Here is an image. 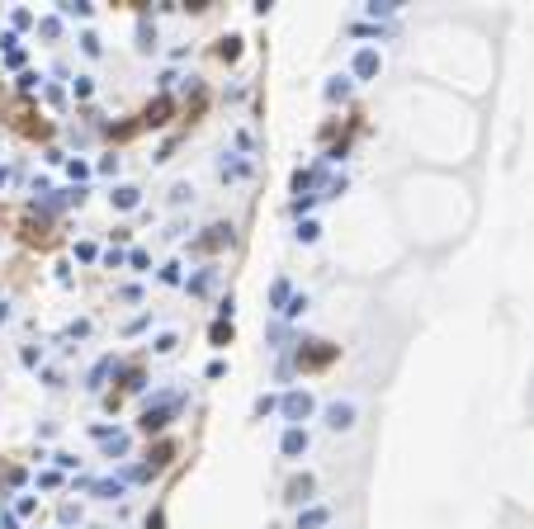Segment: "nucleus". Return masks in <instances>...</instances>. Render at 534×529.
<instances>
[{
    "label": "nucleus",
    "mask_w": 534,
    "mask_h": 529,
    "mask_svg": "<svg viewBox=\"0 0 534 529\" xmlns=\"http://www.w3.org/2000/svg\"><path fill=\"white\" fill-rule=\"evenodd\" d=\"M175 411H180V397H175V392H161L157 402L138 416V430H142V435H161V430L175 420Z\"/></svg>",
    "instance_id": "1"
},
{
    "label": "nucleus",
    "mask_w": 534,
    "mask_h": 529,
    "mask_svg": "<svg viewBox=\"0 0 534 529\" xmlns=\"http://www.w3.org/2000/svg\"><path fill=\"white\" fill-rule=\"evenodd\" d=\"M336 355H341V345H331V341H308V345L298 350V364H303V369H327Z\"/></svg>",
    "instance_id": "2"
},
{
    "label": "nucleus",
    "mask_w": 534,
    "mask_h": 529,
    "mask_svg": "<svg viewBox=\"0 0 534 529\" xmlns=\"http://www.w3.org/2000/svg\"><path fill=\"white\" fill-rule=\"evenodd\" d=\"M284 420H293V425H298V420H308V416H312V392H284Z\"/></svg>",
    "instance_id": "3"
},
{
    "label": "nucleus",
    "mask_w": 534,
    "mask_h": 529,
    "mask_svg": "<svg viewBox=\"0 0 534 529\" xmlns=\"http://www.w3.org/2000/svg\"><path fill=\"white\" fill-rule=\"evenodd\" d=\"M308 444H312V439H308V430H303V425H289V430H284V439H279V454H284V458H303V454H308Z\"/></svg>",
    "instance_id": "4"
},
{
    "label": "nucleus",
    "mask_w": 534,
    "mask_h": 529,
    "mask_svg": "<svg viewBox=\"0 0 534 529\" xmlns=\"http://www.w3.org/2000/svg\"><path fill=\"white\" fill-rule=\"evenodd\" d=\"M312 473H298V478H293V482L284 487V501H289V506H303V501H312Z\"/></svg>",
    "instance_id": "5"
},
{
    "label": "nucleus",
    "mask_w": 534,
    "mask_h": 529,
    "mask_svg": "<svg viewBox=\"0 0 534 529\" xmlns=\"http://www.w3.org/2000/svg\"><path fill=\"white\" fill-rule=\"evenodd\" d=\"M171 109H175V104L166 99V95H161L157 104H147V114H142L138 123H142V128H166V123H171Z\"/></svg>",
    "instance_id": "6"
},
{
    "label": "nucleus",
    "mask_w": 534,
    "mask_h": 529,
    "mask_svg": "<svg viewBox=\"0 0 534 529\" xmlns=\"http://www.w3.org/2000/svg\"><path fill=\"white\" fill-rule=\"evenodd\" d=\"M218 246H232V227H227V222H213V227H208V236H199V241H194V250H218Z\"/></svg>",
    "instance_id": "7"
},
{
    "label": "nucleus",
    "mask_w": 534,
    "mask_h": 529,
    "mask_svg": "<svg viewBox=\"0 0 534 529\" xmlns=\"http://www.w3.org/2000/svg\"><path fill=\"white\" fill-rule=\"evenodd\" d=\"M327 425L331 430H350V425H355V402H331L327 406Z\"/></svg>",
    "instance_id": "8"
},
{
    "label": "nucleus",
    "mask_w": 534,
    "mask_h": 529,
    "mask_svg": "<svg viewBox=\"0 0 534 529\" xmlns=\"http://www.w3.org/2000/svg\"><path fill=\"white\" fill-rule=\"evenodd\" d=\"M171 458H175V439H161L157 449L147 454V463H142V468H147V473L157 478V473H161V468H166V463H171Z\"/></svg>",
    "instance_id": "9"
},
{
    "label": "nucleus",
    "mask_w": 534,
    "mask_h": 529,
    "mask_svg": "<svg viewBox=\"0 0 534 529\" xmlns=\"http://www.w3.org/2000/svg\"><path fill=\"white\" fill-rule=\"evenodd\" d=\"M355 76H360V80H374L378 76V52H374V47H360V52H355Z\"/></svg>",
    "instance_id": "10"
},
{
    "label": "nucleus",
    "mask_w": 534,
    "mask_h": 529,
    "mask_svg": "<svg viewBox=\"0 0 534 529\" xmlns=\"http://www.w3.org/2000/svg\"><path fill=\"white\" fill-rule=\"evenodd\" d=\"M114 369H119V359H114V355H104V359H99V364L90 369V378H85V388H90V392H99V388H104V378H109Z\"/></svg>",
    "instance_id": "11"
},
{
    "label": "nucleus",
    "mask_w": 534,
    "mask_h": 529,
    "mask_svg": "<svg viewBox=\"0 0 534 529\" xmlns=\"http://www.w3.org/2000/svg\"><path fill=\"white\" fill-rule=\"evenodd\" d=\"M208 341H213V350H227V345H232V322H213V327H208Z\"/></svg>",
    "instance_id": "12"
},
{
    "label": "nucleus",
    "mask_w": 534,
    "mask_h": 529,
    "mask_svg": "<svg viewBox=\"0 0 534 529\" xmlns=\"http://www.w3.org/2000/svg\"><path fill=\"white\" fill-rule=\"evenodd\" d=\"M109 199H114V208H138V203H142V189H133V185H119V189L109 194Z\"/></svg>",
    "instance_id": "13"
},
{
    "label": "nucleus",
    "mask_w": 534,
    "mask_h": 529,
    "mask_svg": "<svg viewBox=\"0 0 534 529\" xmlns=\"http://www.w3.org/2000/svg\"><path fill=\"white\" fill-rule=\"evenodd\" d=\"M289 298H293V284H289V279H274V288H269V308L284 312V303H289Z\"/></svg>",
    "instance_id": "14"
},
{
    "label": "nucleus",
    "mask_w": 534,
    "mask_h": 529,
    "mask_svg": "<svg viewBox=\"0 0 534 529\" xmlns=\"http://www.w3.org/2000/svg\"><path fill=\"white\" fill-rule=\"evenodd\" d=\"M123 454H128V435L123 430H114V435L104 439V458H123Z\"/></svg>",
    "instance_id": "15"
},
{
    "label": "nucleus",
    "mask_w": 534,
    "mask_h": 529,
    "mask_svg": "<svg viewBox=\"0 0 534 529\" xmlns=\"http://www.w3.org/2000/svg\"><path fill=\"white\" fill-rule=\"evenodd\" d=\"M327 525V511H322V506H308V511L298 515V529H322Z\"/></svg>",
    "instance_id": "16"
},
{
    "label": "nucleus",
    "mask_w": 534,
    "mask_h": 529,
    "mask_svg": "<svg viewBox=\"0 0 534 529\" xmlns=\"http://www.w3.org/2000/svg\"><path fill=\"white\" fill-rule=\"evenodd\" d=\"M90 492L95 497H104V501H114V497H123V482H119V478H114V482L104 478V482H90Z\"/></svg>",
    "instance_id": "17"
},
{
    "label": "nucleus",
    "mask_w": 534,
    "mask_h": 529,
    "mask_svg": "<svg viewBox=\"0 0 534 529\" xmlns=\"http://www.w3.org/2000/svg\"><path fill=\"white\" fill-rule=\"evenodd\" d=\"M236 57H241V38L232 33V38H222L218 43V62H236Z\"/></svg>",
    "instance_id": "18"
},
{
    "label": "nucleus",
    "mask_w": 534,
    "mask_h": 529,
    "mask_svg": "<svg viewBox=\"0 0 534 529\" xmlns=\"http://www.w3.org/2000/svg\"><path fill=\"white\" fill-rule=\"evenodd\" d=\"M346 95H350V76H331L327 80V99H331V104H336V99H346Z\"/></svg>",
    "instance_id": "19"
},
{
    "label": "nucleus",
    "mask_w": 534,
    "mask_h": 529,
    "mask_svg": "<svg viewBox=\"0 0 534 529\" xmlns=\"http://www.w3.org/2000/svg\"><path fill=\"white\" fill-rule=\"evenodd\" d=\"M57 15H66V19H85V15H90V5H85V0H62V5H57Z\"/></svg>",
    "instance_id": "20"
},
{
    "label": "nucleus",
    "mask_w": 534,
    "mask_h": 529,
    "mask_svg": "<svg viewBox=\"0 0 534 529\" xmlns=\"http://www.w3.org/2000/svg\"><path fill=\"white\" fill-rule=\"evenodd\" d=\"M24 62H29V52H24V47H5V71H19Z\"/></svg>",
    "instance_id": "21"
},
{
    "label": "nucleus",
    "mask_w": 534,
    "mask_h": 529,
    "mask_svg": "<svg viewBox=\"0 0 534 529\" xmlns=\"http://www.w3.org/2000/svg\"><path fill=\"white\" fill-rule=\"evenodd\" d=\"M38 33H43V38H57V33H62V15H47V19H38Z\"/></svg>",
    "instance_id": "22"
},
{
    "label": "nucleus",
    "mask_w": 534,
    "mask_h": 529,
    "mask_svg": "<svg viewBox=\"0 0 534 529\" xmlns=\"http://www.w3.org/2000/svg\"><path fill=\"white\" fill-rule=\"evenodd\" d=\"M303 312H308V293H293L284 303V317H303Z\"/></svg>",
    "instance_id": "23"
},
{
    "label": "nucleus",
    "mask_w": 534,
    "mask_h": 529,
    "mask_svg": "<svg viewBox=\"0 0 534 529\" xmlns=\"http://www.w3.org/2000/svg\"><path fill=\"white\" fill-rule=\"evenodd\" d=\"M175 345H180V341H175V331H161L157 341H152V350H157V355H171Z\"/></svg>",
    "instance_id": "24"
},
{
    "label": "nucleus",
    "mask_w": 534,
    "mask_h": 529,
    "mask_svg": "<svg viewBox=\"0 0 534 529\" xmlns=\"http://www.w3.org/2000/svg\"><path fill=\"white\" fill-rule=\"evenodd\" d=\"M80 52H85V57H99V52H104V43H99L95 33H80Z\"/></svg>",
    "instance_id": "25"
},
{
    "label": "nucleus",
    "mask_w": 534,
    "mask_h": 529,
    "mask_svg": "<svg viewBox=\"0 0 534 529\" xmlns=\"http://www.w3.org/2000/svg\"><path fill=\"white\" fill-rule=\"evenodd\" d=\"M208 288H213V269H204V274L189 279V293H208Z\"/></svg>",
    "instance_id": "26"
},
{
    "label": "nucleus",
    "mask_w": 534,
    "mask_h": 529,
    "mask_svg": "<svg viewBox=\"0 0 534 529\" xmlns=\"http://www.w3.org/2000/svg\"><path fill=\"white\" fill-rule=\"evenodd\" d=\"M29 24H33V15H29V10H10V33L29 29Z\"/></svg>",
    "instance_id": "27"
},
{
    "label": "nucleus",
    "mask_w": 534,
    "mask_h": 529,
    "mask_svg": "<svg viewBox=\"0 0 534 529\" xmlns=\"http://www.w3.org/2000/svg\"><path fill=\"white\" fill-rule=\"evenodd\" d=\"M147 383H142V369H128L123 374V392H142Z\"/></svg>",
    "instance_id": "28"
},
{
    "label": "nucleus",
    "mask_w": 534,
    "mask_h": 529,
    "mask_svg": "<svg viewBox=\"0 0 534 529\" xmlns=\"http://www.w3.org/2000/svg\"><path fill=\"white\" fill-rule=\"evenodd\" d=\"M393 10H397V0H369V15H393Z\"/></svg>",
    "instance_id": "29"
},
{
    "label": "nucleus",
    "mask_w": 534,
    "mask_h": 529,
    "mask_svg": "<svg viewBox=\"0 0 534 529\" xmlns=\"http://www.w3.org/2000/svg\"><path fill=\"white\" fill-rule=\"evenodd\" d=\"M71 90H76V99H90V95H95V80L90 76H76V85H71Z\"/></svg>",
    "instance_id": "30"
},
{
    "label": "nucleus",
    "mask_w": 534,
    "mask_h": 529,
    "mask_svg": "<svg viewBox=\"0 0 534 529\" xmlns=\"http://www.w3.org/2000/svg\"><path fill=\"white\" fill-rule=\"evenodd\" d=\"M147 327H152V312H142V317H133V322H128V336H138V331H147Z\"/></svg>",
    "instance_id": "31"
},
{
    "label": "nucleus",
    "mask_w": 534,
    "mask_h": 529,
    "mask_svg": "<svg viewBox=\"0 0 534 529\" xmlns=\"http://www.w3.org/2000/svg\"><path fill=\"white\" fill-rule=\"evenodd\" d=\"M38 80H43L38 71H24V76H19V90H24V95H33V90H38Z\"/></svg>",
    "instance_id": "32"
},
{
    "label": "nucleus",
    "mask_w": 534,
    "mask_h": 529,
    "mask_svg": "<svg viewBox=\"0 0 534 529\" xmlns=\"http://www.w3.org/2000/svg\"><path fill=\"white\" fill-rule=\"evenodd\" d=\"M317 236H322L317 222H298V241H317Z\"/></svg>",
    "instance_id": "33"
},
{
    "label": "nucleus",
    "mask_w": 534,
    "mask_h": 529,
    "mask_svg": "<svg viewBox=\"0 0 534 529\" xmlns=\"http://www.w3.org/2000/svg\"><path fill=\"white\" fill-rule=\"evenodd\" d=\"M66 171H71V180H85V175H90V166H85V161H66Z\"/></svg>",
    "instance_id": "34"
},
{
    "label": "nucleus",
    "mask_w": 534,
    "mask_h": 529,
    "mask_svg": "<svg viewBox=\"0 0 534 529\" xmlns=\"http://www.w3.org/2000/svg\"><path fill=\"white\" fill-rule=\"evenodd\" d=\"M274 406H279V402H274V397H255V416H269Z\"/></svg>",
    "instance_id": "35"
},
{
    "label": "nucleus",
    "mask_w": 534,
    "mask_h": 529,
    "mask_svg": "<svg viewBox=\"0 0 534 529\" xmlns=\"http://www.w3.org/2000/svg\"><path fill=\"white\" fill-rule=\"evenodd\" d=\"M161 284H180V264H166L161 269Z\"/></svg>",
    "instance_id": "36"
},
{
    "label": "nucleus",
    "mask_w": 534,
    "mask_h": 529,
    "mask_svg": "<svg viewBox=\"0 0 534 529\" xmlns=\"http://www.w3.org/2000/svg\"><path fill=\"white\" fill-rule=\"evenodd\" d=\"M15 515H33V497H19L15 501Z\"/></svg>",
    "instance_id": "37"
},
{
    "label": "nucleus",
    "mask_w": 534,
    "mask_h": 529,
    "mask_svg": "<svg viewBox=\"0 0 534 529\" xmlns=\"http://www.w3.org/2000/svg\"><path fill=\"white\" fill-rule=\"evenodd\" d=\"M161 525H166V515H161V511H152V515H147V529H161Z\"/></svg>",
    "instance_id": "38"
},
{
    "label": "nucleus",
    "mask_w": 534,
    "mask_h": 529,
    "mask_svg": "<svg viewBox=\"0 0 534 529\" xmlns=\"http://www.w3.org/2000/svg\"><path fill=\"white\" fill-rule=\"evenodd\" d=\"M0 529H19V520L15 515H0Z\"/></svg>",
    "instance_id": "39"
},
{
    "label": "nucleus",
    "mask_w": 534,
    "mask_h": 529,
    "mask_svg": "<svg viewBox=\"0 0 534 529\" xmlns=\"http://www.w3.org/2000/svg\"><path fill=\"white\" fill-rule=\"evenodd\" d=\"M5 322H10V308H5V303H0V327H5Z\"/></svg>",
    "instance_id": "40"
},
{
    "label": "nucleus",
    "mask_w": 534,
    "mask_h": 529,
    "mask_svg": "<svg viewBox=\"0 0 534 529\" xmlns=\"http://www.w3.org/2000/svg\"><path fill=\"white\" fill-rule=\"evenodd\" d=\"M5 180H10V166H0V189H5Z\"/></svg>",
    "instance_id": "41"
}]
</instances>
